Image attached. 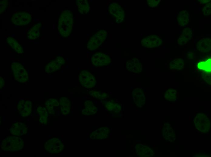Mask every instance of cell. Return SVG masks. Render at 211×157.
<instances>
[{
	"label": "cell",
	"instance_id": "13",
	"mask_svg": "<svg viewBox=\"0 0 211 157\" xmlns=\"http://www.w3.org/2000/svg\"><path fill=\"white\" fill-rule=\"evenodd\" d=\"M65 62L63 57L58 56L55 59L50 62L46 65L45 67V71L48 73L54 72L60 69Z\"/></svg>",
	"mask_w": 211,
	"mask_h": 157
},
{
	"label": "cell",
	"instance_id": "28",
	"mask_svg": "<svg viewBox=\"0 0 211 157\" xmlns=\"http://www.w3.org/2000/svg\"><path fill=\"white\" fill-rule=\"evenodd\" d=\"M45 106L48 113L53 114H55V108L59 106V102L54 98H50L45 103Z\"/></svg>",
	"mask_w": 211,
	"mask_h": 157
},
{
	"label": "cell",
	"instance_id": "16",
	"mask_svg": "<svg viewBox=\"0 0 211 157\" xmlns=\"http://www.w3.org/2000/svg\"><path fill=\"white\" fill-rule=\"evenodd\" d=\"M110 132V128L103 127L95 130L91 133L89 137L92 139L102 140L108 138Z\"/></svg>",
	"mask_w": 211,
	"mask_h": 157
},
{
	"label": "cell",
	"instance_id": "31",
	"mask_svg": "<svg viewBox=\"0 0 211 157\" xmlns=\"http://www.w3.org/2000/svg\"><path fill=\"white\" fill-rule=\"evenodd\" d=\"M184 66V62L182 59H176L170 62L169 68L172 70H179L183 69Z\"/></svg>",
	"mask_w": 211,
	"mask_h": 157
},
{
	"label": "cell",
	"instance_id": "29",
	"mask_svg": "<svg viewBox=\"0 0 211 157\" xmlns=\"http://www.w3.org/2000/svg\"><path fill=\"white\" fill-rule=\"evenodd\" d=\"M189 19L188 12L186 10H183L179 13L177 17L178 24L181 26H184L189 23Z\"/></svg>",
	"mask_w": 211,
	"mask_h": 157
},
{
	"label": "cell",
	"instance_id": "32",
	"mask_svg": "<svg viewBox=\"0 0 211 157\" xmlns=\"http://www.w3.org/2000/svg\"><path fill=\"white\" fill-rule=\"evenodd\" d=\"M89 94L93 97L99 99H105L109 97L107 93L96 90H91L89 91Z\"/></svg>",
	"mask_w": 211,
	"mask_h": 157
},
{
	"label": "cell",
	"instance_id": "11",
	"mask_svg": "<svg viewBox=\"0 0 211 157\" xmlns=\"http://www.w3.org/2000/svg\"><path fill=\"white\" fill-rule=\"evenodd\" d=\"M162 39L156 35H151L143 38L141 41L142 45L147 48H153L159 46Z\"/></svg>",
	"mask_w": 211,
	"mask_h": 157
},
{
	"label": "cell",
	"instance_id": "18",
	"mask_svg": "<svg viewBox=\"0 0 211 157\" xmlns=\"http://www.w3.org/2000/svg\"><path fill=\"white\" fill-rule=\"evenodd\" d=\"M126 67L128 71L135 73H139L142 70L141 63L139 60L136 58L129 60L126 62Z\"/></svg>",
	"mask_w": 211,
	"mask_h": 157
},
{
	"label": "cell",
	"instance_id": "23",
	"mask_svg": "<svg viewBox=\"0 0 211 157\" xmlns=\"http://www.w3.org/2000/svg\"><path fill=\"white\" fill-rule=\"evenodd\" d=\"M59 106L61 113L63 115H67L70 112L71 108V103L66 97H62L59 100Z\"/></svg>",
	"mask_w": 211,
	"mask_h": 157
},
{
	"label": "cell",
	"instance_id": "25",
	"mask_svg": "<svg viewBox=\"0 0 211 157\" xmlns=\"http://www.w3.org/2000/svg\"><path fill=\"white\" fill-rule=\"evenodd\" d=\"M104 103L105 108L109 111L116 113L121 111V106L119 103L111 100L106 101Z\"/></svg>",
	"mask_w": 211,
	"mask_h": 157
},
{
	"label": "cell",
	"instance_id": "35",
	"mask_svg": "<svg viewBox=\"0 0 211 157\" xmlns=\"http://www.w3.org/2000/svg\"><path fill=\"white\" fill-rule=\"evenodd\" d=\"M211 3H209L203 7L202 11L203 14L205 15H209L211 13Z\"/></svg>",
	"mask_w": 211,
	"mask_h": 157
},
{
	"label": "cell",
	"instance_id": "2",
	"mask_svg": "<svg viewBox=\"0 0 211 157\" xmlns=\"http://www.w3.org/2000/svg\"><path fill=\"white\" fill-rule=\"evenodd\" d=\"M23 139L19 137L9 136L4 139L1 143V148L6 151H17L24 146Z\"/></svg>",
	"mask_w": 211,
	"mask_h": 157
},
{
	"label": "cell",
	"instance_id": "14",
	"mask_svg": "<svg viewBox=\"0 0 211 157\" xmlns=\"http://www.w3.org/2000/svg\"><path fill=\"white\" fill-rule=\"evenodd\" d=\"M135 149L136 154L139 157H152L155 154L154 151L152 148L142 144H136L135 146Z\"/></svg>",
	"mask_w": 211,
	"mask_h": 157
},
{
	"label": "cell",
	"instance_id": "3",
	"mask_svg": "<svg viewBox=\"0 0 211 157\" xmlns=\"http://www.w3.org/2000/svg\"><path fill=\"white\" fill-rule=\"evenodd\" d=\"M194 123L196 128L199 131L206 133L210 129L211 123L209 118L204 114L199 113L195 117Z\"/></svg>",
	"mask_w": 211,
	"mask_h": 157
},
{
	"label": "cell",
	"instance_id": "30",
	"mask_svg": "<svg viewBox=\"0 0 211 157\" xmlns=\"http://www.w3.org/2000/svg\"><path fill=\"white\" fill-rule=\"evenodd\" d=\"M78 11L83 14H87L89 10V5L86 0H78L76 2Z\"/></svg>",
	"mask_w": 211,
	"mask_h": 157
},
{
	"label": "cell",
	"instance_id": "5",
	"mask_svg": "<svg viewBox=\"0 0 211 157\" xmlns=\"http://www.w3.org/2000/svg\"><path fill=\"white\" fill-rule=\"evenodd\" d=\"M11 68L13 76L16 81L25 83L28 80V72L21 64L18 62H13L11 65Z\"/></svg>",
	"mask_w": 211,
	"mask_h": 157
},
{
	"label": "cell",
	"instance_id": "40",
	"mask_svg": "<svg viewBox=\"0 0 211 157\" xmlns=\"http://www.w3.org/2000/svg\"><path fill=\"white\" fill-rule=\"evenodd\" d=\"M195 156H198V157H199V156L207 157V156H209V155H208L207 154L206 155V154H203V153H202V154L199 153V154H198V155H195Z\"/></svg>",
	"mask_w": 211,
	"mask_h": 157
},
{
	"label": "cell",
	"instance_id": "39",
	"mask_svg": "<svg viewBox=\"0 0 211 157\" xmlns=\"http://www.w3.org/2000/svg\"><path fill=\"white\" fill-rule=\"evenodd\" d=\"M0 88H2L4 85L5 84V82H4V78L1 77V76L0 77Z\"/></svg>",
	"mask_w": 211,
	"mask_h": 157
},
{
	"label": "cell",
	"instance_id": "38",
	"mask_svg": "<svg viewBox=\"0 0 211 157\" xmlns=\"http://www.w3.org/2000/svg\"><path fill=\"white\" fill-rule=\"evenodd\" d=\"M160 1V0H148L147 3L150 7L154 8L158 5Z\"/></svg>",
	"mask_w": 211,
	"mask_h": 157
},
{
	"label": "cell",
	"instance_id": "36",
	"mask_svg": "<svg viewBox=\"0 0 211 157\" xmlns=\"http://www.w3.org/2000/svg\"><path fill=\"white\" fill-rule=\"evenodd\" d=\"M202 77L207 83L210 84H211L210 73L203 72L202 73Z\"/></svg>",
	"mask_w": 211,
	"mask_h": 157
},
{
	"label": "cell",
	"instance_id": "6",
	"mask_svg": "<svg viewBox=\"0 0 211 157\" xmlns=\"http://www.w3.org/2000/svg\"><path fill=\"white\" fill-rule=\"evenodd\" d=\"M64 144L60 139L53 137L48 140L44 143L45 150L51 154H58L63 150Z\"/></svg>",
	"mask_w": 211,
	"mask_h": 157
},
{
	"label": "cell",
	"instance_id": "12",
	"mask_svg": "<svg viewBox=\"0 0 211 157\" xmlns=\"http://www.w3.org/2000/svg\"><path fill=\"white\" fill-rule=\"evenodd\" d=\"M17 108L19 114L22 117L28 116L32 111V103L29 100H20L18 103Z\"/></svg>",
	"mask_w": 211,
	"mask_h": 157
},
{
	"label": "cell",
	"instance_id": "4",
	"mask_svg": "<svg viewBox=\"0 0 211 157\" xmlns=\"http://www.w3.org/2000/svg\"><path fill=\"white\" fill-rule=\"evenodd\" d=\"M107 35V33L105 30L97 31L89 39L87 44V49L90 50L98 49L105 40Z\"/></svg>",
	"mask_w": 211,
	"mask_h": 157
},
{
	"label": "cell",
	"instance_id": "41",
	"mask_svg": "<svg viewBox=\"0 0 211 157\" xmlns=\"http://www.w3.org/2000/svg\"><path fill=\"white\" fill-rule=\"evenodd\" d=\"M201 3H206L209 2V0H199Z\"/></svg>",
	"mask_w": 211,
	"mask_h": 157
},
{
	"label": "cell",
	"instance_id": "24",
	"mask_svg": "<svg viewBox=\"0 0 211 157\" xmlns=\"http://www.w3.org/2000/svg\"><path fill=\"white\" fill-rule=\"evenodd\" d=\"M36 112L39 116V122L42 124L46 125L48 122V112L45 107H37Z\"/></svg>",
	"mask_w": 211,
	"mask_h": 157
},
{
	"label": "cell",
	"instance_id": "8",
	"mask_svg": "<svg viewBox=\"0 0 211 157\" xmlns=\"http://www.w3.org/2000/svg\"><path fill=\"white\" fill-rule=\"evenodd\" d=\"M108 11L110 14L115 18L118 23H122L124 20L125 13L123 8L116 2L110 3L109 6Z\"/></svg>",
	"mask_w": 211,
	"mask_h": 157
},
{
	"label": "cell",
	"instance_id": "1",
	"mask_svg": "<svg viewBox=\"0 0 211 157\" xmlns=\"http://www.w3.org/2000/svg\"><path fill=\"white\" fill-rule=\"evenodd\" d=\"M73 23L72 11L69 10L63 11L60 15L58 28L61 35L65 37H69L71 33Z\"/></svg>",
	"mask_w": 211,
	"mask_h": 157
},
{
	"label": "cell",
	"instance_id": "26",
	"mask_svg": "<svg viewBox=\"0 0 211 157\" xmlns=\"http://www.w3.org/2000/svg\"><path fill=\"white\" fill-rule=\"evenodd\" d=\"M41 26V24L38 23L35 24L30 28L27 33V37L29 39L34 40L39 37Z\"/></svg>",
	"mask_w": 211,
	"mask_h": 157
},
{
	"label": "cell",
	"instance_id": "7",
	"mask_svg": "<svg viewBox=\"0 0 211 157\" xmlns=\"http://www.w3.org/2000/svg\"><path fill=\"white\" fill-rule=\"evenodd\" d=\"M32 19V16L29 13L25 11H19L12 15L11 21L16 25L22 26L29 24Z\"/></svg>",
	"mask_w": 211,
	"mask_h": 157
},
{
	"label": "cell",
	"instance_id": "34",
	"mask_svg": "<svg viewBox=\"0 0 211 157\" xmlns=\"http://www.w3.org/2000/svg\"><path fill=\"white\" fill-rule=\"evenodd\" d=\"M198 68L200 69L204 70L205 72H209L208 70L210 72L211 58L206 61H203L198 63Z\"/></svg>",
	"mask_w": 211,
	"mask_h": 157
},
{
	"label": "cell",
	"instance_id": "19",
	"mask_svg": "<svg viewBox=\"0 0 211 157\" xmlns=\"http://www.w3.org/2000/svg\"><path fill=\"white\" fill-rule=\"evenodd\" d=\"M162 135L166 141L173 142L176 139L175 132L170 125L168 123H165L162 130Z\"/></svg>",
	"mask_w": 211,
	"mask_h": 157
},
{
	"label": "cell",
	"instance_id": "9",
	"mask_svg": "<svg viewBox=\"0 0 211 157\" xmlns=\"http://www.w3.org/2000/svg\"><path fill=\"white\" fill-rule=\"evenodd\" d=\"M79 79L82 85L87 88L94 87L96 83L95 77L92 73L86 70L81 72L79 75Z\"/></svg>",
	"mask_w": 211,
	"mask_h": 157
},
{
	"label": "cell",
	"instance_id": "27",
	"mask_svg": "<svg viewBox=\"0 0 211 157\" xmlns=\"http://www.w3.org/2000/svg\"><path fill=\"white\" fill-rule=\"evenodd\" d=\"M6 41L15 51L19 54L23 53V49L21 45L13 37H9L7 38Z\"/></svg>",
	"mask_w": 211,
	"mask_h": 157
},
{
	"label": "cell",
	"instance_id": "33",
	"mask_svg": "<svg viewBox=\"0 0 211 157\" xmlns=\"http://www.w3.org/2000/svg\"><path fill=\"white\" fill-rule=\"evenodd\" d=\"M164 97L168 101H175L177 98V92L175 90L172 89H169L165 92Z\"/></svg>",
	"mask_w": 211,
	"mask_h": 157
},
{
	"label": "cell",
	"instance_id": "37",
	"mask_svg": "<svg viewBox=\"0 0 211 157\" xmlns=\"http://www.w3.org/2000/svg\"><path fill=\"white\" fill-rule=\"evenodd\" d=\"M0 4V13H3L5 10L8 5V0H4L1 1Z\"/></svg>",
	"mask_w": 211,
	"mask_h": 157
},
{
	"label": "cell",
	"instance_id": "15",
	"mask_svg": "<svg viewBox=\"0 0 211 157\" xmlns=\"http://www.w3.org/2000/svg\"><path fill=\"white\" fill-rule=\"evenodd\" d=\"M133 101L139 107H142L145 102V96L143 90L140 88L134 89L132 91Z\"/></svg>",
	"mask_w": 211,
	"mask_h": 157
},
{
	"label": "cell",
	"instance_id": "21",
	"mask_svg": "<svg viewBox=\"0 0 211 157\" xmlns=\"http://www.w3.org/2000/svg\"><path fill=\"white\" fill-rule=\"evenodd\" d=\"M85 108L82 110V113L85 115H90L95 114L97 111V108L94 105L92 101L87 100L84 103Z\"/></svg>",
	"mask_w": 211,
	"mask_h": 157
},
{
	"label": "cell",
	"instance_id": "10",
	"mask_svg": "<svg viewBox=\"0 0 211 157\" xmlns=\"http://www.w3.org/2000/svg\"><path fill=\"white\" fill-rule=\"evenodd\" d=\"M91 62L95 66L102 67L109 65L111 62V59L108 55L102 52H98L92 55Z\"/></svg>",
	"mask_w": 211,
	"mask_h": 157
},
{
	"label": "cell",
	"instance_id": "17",
	"mask_svg": "<svg viewBox=\"0 0 211 157\" xmlns=\"http://www.w3.org/2000/svg\"><path fill=\"white\" fill-rule=\"evenodd\" d=\"M27 125L24 123L18 122L13 124L10 129L12 134L16 136H22L26 134L28 130Z\"/></svg>",
	"mask_w": 211,
	"mask_h": 157
},
{
	"label": "cell",
	"instance_id": "22",
	"mask_svg": "<svg viewBox=\"0 0 211 157\" xmlns=\"http://www.w3.org/2000/svg\"><path fill=\"white\" fill-rule=\"evenodd\" d=\"M192 31L189 28H185L177 40L178 44L180 45L186 44L191 39Z\"/></svg>",
	"mask_w": 211,
	"mask_h": 157
},
{
	"label": "cell",
	"instance_id": "20",
	"mask_svg": "<svg viewBox=\"0 0 211 157\" xmlns=\"http://www.w3.org/2000/svg\"><path fill=\"white\" fill-rule=\"evenodd\" d=\"M211 39L209 38H204L198 42L197 47L198 50L201 52L208 53L211 50Z\"/></svg>",
	"mask_w": 211,
	"mask_h": 157
}]
</instances>
